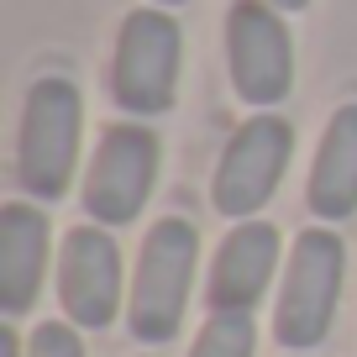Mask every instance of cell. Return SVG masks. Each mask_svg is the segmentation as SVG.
I'll use <instances>...</instances> for the list:
<instances>
[{"label":"cell","instance_id":"1","mask_svg":"<svg viewBox=\"0 0 357 357\" xmlns=\"http://www.w3.org/2000/svg\"><path fill=\"white\" fill-rule=\"evenodd\" d=\"M79 121H84V100H79L74 79L43 74L26 95L22 142H16V178L26 195L58 200L68 190L79 163Z\"/></svg>","mask_w":357,"mask_h":357},{"label":"cell","instance_id":"2","mask_svg":"<svg viewBox=\"0 0 357 357\" xmlns=\"http://www.w3.org/2000/svg\"><path fill=\"white\" fill-rule=\"evenodd\" d=\"M342 273H347V247L336 231H300L294 236V257L284 268L279 310H273V331L289 352H310L326 342L336 321V300H342Z\"/></svg>","mask_w":357,"mask_h":357},{"label":"cell","instance_id":"3","mask_svg":"<svg viewBox=\"0 0 357 357\" xmlns=\"http://www.w3.org/2000/svg\"><path fill=\"white\" fill-rule=\"evenodd\" d=\"M195 257H200V231L190 221H158L137 257V284H132V336L137 342H168L184 321L195 284Z\"/></svg>","mask_w":357,"mask_h":357},{"label":"cell","instance_id":"4","mask_svg":"<svg viewBox=\"0 0 357 357\" xmlns=\"http://www.w3.org/2000/svg\"><path fill=\"white\" fill-rule=\"evenodd\" d=\"M184 32L168 11H132L116 32V63H111V95L126 116H163L174 105Z\"/></svg>","mask_w":357,"mask_h":357},{"label":"cell","instance_id":"5","mask_svg":"<svg viewBox=\"0 0 357 357\" xmlns=\"http://www.w3.org/2000/svg\"><path fill=\"white\" fill-rule=\"evenodd\" d=\"M226 58H231V84L247 105H279L294 84V47H289V26H284L279 6L231 0Z\"/></svg>","mask_w":357,"mask_h":357},{"label":"cell","instance_id":"6","mask_svg":"<svg viewBox=\"0 0 357 357\" xmlns=\"http://www.w3.org/2000/svg\"><path fill=\"white\" fill-rule=\"evenodd\" d=\"M294 153V126L284 116H252L236 126L215 163V211L231 221H252L284 178V163Z\"/></svg>","mask_w":357,"mask_h":357},{"label":"cell","instance_id":"7","mask_svg":"<svg viewBox=\"0 0 357 357\" xmlns=\"http://www.w3.org/2000/svg\"><path fill=\"white\" fill-rule=\"evenodd\" d=\"M158 178V137L147 126L126 121L111 126L89 158L84 174V211L95 215V226H126L142 215L147 195Z\"/></svg>","mask_w":357,"mask_h":357},{"label":"cell","instance_id":"8","mask_svg":"<svg viewBox=\"0 0 357 357\" xmlns=\"http://www.w3.org/2000/svg\"><path fill=\"white\" fill-rule=\"evenodd\" d=\"M58 294L74 326L100 331L121 310V247L105 226H74L58 257Z\"/></svg>","mask_w":357,"mask_h":357},{"label":"cell","instance_id":"9","mask_svg":"<svg viewBox=\"0 0 357 357\" xmlns=\"http://www.w3.org/2000/svg\"><path fill=\"white\" fill-rule=\"evenodd\" d=\"M279 268V231L268 221H236L211 268V305L215 310H252Z\"/></svg>","mask_w":357,"mask_h":357},{"label":"cell","instance_id":"10","mask_svg":"<svg viewBox=\"0 0 357 357\" xmlns=\"http://www.w3.org/2000/svg\"><path fill=\"white\" fill-rule=\"evenodd\" d=\"M47 268V215L32 205L0 211V310L26 315Z\"/></svg>","mask_w":357,"mask_h":357},{"label":"cell","instance_id":"11","mask_svg":"<svg viewBox=\"0 0 357 357\" xmlns=\"http://www.w3.org/2000/svg\"><path fill=\"white\" fill-rule=\"evenodd\" d=\"M310 211L321 221H347L357 211V100L331 116L310 168Z\"/></svg>","mask_w":357,"mask_h":357},{"label":"cell","instance_id":"12","mask_svg":"<svg viewBox=\"0 0 357 357\" xmlns=\"http://www.w3.org/2000/svg\"><path fill=\"white\" fill-rule=\"evenodd\" d=\"M252 347H257L252 310H215L190 357H252Z\"/></svg>","mask_w":357,"mask_h":357},{"label":"cell","instance_id":"13","mask_svg":"<svg viewBox=\"0 0 357 357\" xmlns=\"http://www.w3.org/2000/svg\"><path fill=\"white\" fill-rule=\"evenodd\" d=\"M26 357H84V342L74 336V326L43 321V326L32 331V347H26Z\"/></svg>","mask_w":357,"mask_h":357},{"label":"cell","instance_id":"14","mask_svg":"<svg viewBox=\"0 0 357 357\" xmlns=\"http://www.w3.org/2000/svg\"><path fill=\"white\" fill-rule=\"evenodd\" d=\"M268 6H279V11H305L310 0H268Z\"/></svg>","mask_w":357,"mask_h":357},{"label":"cell","instance_id":"15","mask_svg":"<svg viewBox=\"0 0 357 357\" xmlns=\"http://www.w3.org/2000/svg\"><path fill=\"white\" fill-rule=\"evenodd\" d=\"M153 6H184V0H153Z\"/></svg>","mask_w":357,"mask_h":357}]
</instances>
